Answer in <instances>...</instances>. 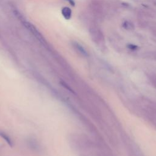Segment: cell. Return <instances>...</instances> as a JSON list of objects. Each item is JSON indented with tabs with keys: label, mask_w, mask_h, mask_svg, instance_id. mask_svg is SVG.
<instances>
[{
	"label": "cell",
	"mask_w": 156,
	"mask_h": 156,
	"mask_svg": "<svg viewBox=\"0 0 156 156\" xmlns=\"http://www.w3.org/2000/svg\"><path fill=\"white\" fill-rule=\"evenodd\" d=\"M73 46L76 50L77 53H79L80 55L84 56H88V53L86 51V49L80 43H78L77 42H74L73 43Z\"/></svg>",
	"instance_id": "cell-2"
},
{
	"label": "cell",
	"mask_w": 156,
	"mask_h": 156,
	"mask_svg": "<svg viewBox=\"0 0 156 156\" xmlns=\"http://www.w3.org/2000/svg\"><path fill=\"white\" fill-rule=\"evenodd\" d=\"M23 25L27 28L33 34L40 42H45V39L43 37V36L41 34V33L37 30V29L31 23L28 22V21H24Z\"/></svg>",
	"instance_id": "cell-1"
},
{
	"label": "cell",
	"mask_w": 156,
	"mask_h": 156,
	"mask_svg": "<svg viewBox=\"0 0 156 156\" xmlns=\"http://www.w3.org/2000/svg\"><path fill=\"white\" fill-rule=\"evenodd\" d=\"M65 1L67 2L72 6H75V2H74V0H65Z\"/></svg>",
	"instance_id": "cell-7"
},
{
	"label": "cell",
	"mask_w": 156,
	"mask_h": 156,
	"mask_svg": "<svg viewBox=\"0 0 156 156\" xmlns=\"http://www.w3.org/2000/svg\"><path fill=\"white\" fill-rule=\"evenodd\" d=\"M123 27L125 30H129V31H132V30H134V24L132 23L129 22L128 21H126L123 23Z\"/></svg>",
	"instance_id": "cell-5"
},
{
	"label": "cell",
	"mask_w": 156,
	"mask_h": 156,
	"mask_svg": "<svg viewBox=\"0 0 156 156\" xmlns=\"http://www.w3.org/2000/svg\"><path fill=\"white\" fill-rule=\"evenodd\" d=\"M61 13L65 20H69L72 17V11L68 7H64L62 9Z\"/></svg>",
	"instance_id": "cell-3"
},
{
	"label": "cell",
	"mask_w": 156,
	"mask_h": 156,
	"mask_svg": "<svg viewBox=\"0 0 156 156\" xmlns=\"http://www.w3.org/2000/svg\"><path fill=\"white\" fill-rule=\"evenodd\" d=\"M0 137L2 138H3L7 143L10 146H13V142L12 141L11 139L10 138V137L7 135V134H6L5 132L3 131H0Z\"/></svg>",
	"instance_id": "cell-4"
},
{
	"label": "cell",
	"mask_w": 156,
	"mask_h": 156,
	"mask_svg": "<svg viewBox=\"0 0 156 156\" xmlns=\"http://www.w3.org/2000/svg\"><path fill=\"white\" fill-rule=\"evenodd\" d=\"M127 47L129 49H131V50H133V51L137 50V49H139V46H137V45H134V44H128L127 46Z\"/></svg>",
	"instance_id": "cell-6"
}]
</instances>
